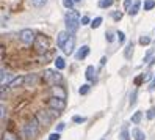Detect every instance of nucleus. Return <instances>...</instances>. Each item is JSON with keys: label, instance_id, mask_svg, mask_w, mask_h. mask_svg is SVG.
I'll use <instances>...</instances> for the list:
<instances>
[{"label": "nucleus", "instance_id": "nucleus-1", "mask_svg": "<svg viewBox=\"0 0 155 140\" xmlns=\"http://www.w3.org/2000/svg\"><path fill=\"white\" fill-rule=\"evenodd\" d=\"M64 22H66V30H68L71 35H74L77 30H79V25H80L79 11H75V10L68 11V14H66V17H64Z\"/></svg>", "mask_w": 155, "mask_h": 140}, {"label": "nucleus", "instance_id": "nucleus-2", "mask_svg": "<svg viewBox=\"0 0 155 140\" xmlns=\"http://www.w3.org/2000/svg\"><path fill=\"white\" fill-rule=\"evenodd\" d=\"M34 46V50H36L38 54H41V55H44V54H47L50 50V40L49 36H45V35H38L36 40L33 42Z\"/></svg>", "mask_w": 155, "mask_h": 140}, {"label": "nucleus", "instance_id": "nucleus-3", "mask_svg": "<svg viewBox=\"0 0 155 140\" xmlns=\"http://www.w3.org/2000/svg\"><path fill=\"white\" fill-rule=\"evenodd\" d=\"M38 132H39V121H38L36 116H34V118H32L24 126V135L27 139H34L38 135Z\"/></svg>", "mask_w": 155, "mask_h": 140}, {"label": "nucleus", "instance_id": "nucleus-4", "mask_svg": "<svg viewBox=\"0 0 155 140\" xmlns=\"http://www.w3.org/2000/svg\"><path fill=\"white\" fill-rule=\"evenodd\" d=\"M61 74L56 71H52V69H47V71H44V76H42V80H44L47 85H56L61 82Z\"/></svg>", "mask_w": 155, "mask_h": 140}, {"label": "nucleus", "instance_id": "nucleus-5", "mask_svg": "<svg viewBox=\"0 0 155 140\" xmlns=\"http://www.w3.org/2000/svg\"><path fill=\"white\" fill-rule=\"evenodd\" d=\"M19 38H21V41L25 42V44H32V42H34V40H36L34 32L32 29H24L21 33H19Z\"/></svg>", "mask_w": 155, "mask_h": 140}, {"label": "nucleus", "instance_id": "nucleus-6", "mask_svg": "<svg viewBox=\"0 0 155 140\" xmlns=\"http://www.w3.org/2000/svg\"><path fill=\"white\" fill-rule=\"evenodd\" d=\"M52 116L49 112H44V110H39L36 112V120L39 121V124H42V126H50V123H52Z\"/></svg>", "mask_w": 155, "mask_h": 140}, {"label": "nucleus", "instance_id": "nucleus-7", "mask_svg": "<svg viewBox=\"0 0 155 140\" xmlns=\"http://www.w3.org/2000/svg\"><path fill=\"white\" fill-rule=\"evenodd\" d=\"M49 107L55 109V110H63L66 107V101L63 98H58V96H52V98L49 99Z\"/></svg>", "mask_w": 155, "mask_h": 140}, {"label": "nucleus", "instance_id": "nucleus-8", "mask_svg": "<svg viewBox=\"0 0 155 140\" xmlns=\"http://www.w3.org/2000/svg\"><path fill=\"white\" fill-rule=\"evenodd\" d=\"M69 36H71V33L66 30V32H60L58 33V38H56V44H58V47L60 49H63L64 47V44L68 42V40H69Z\"/></svg>", "mask_w": 155, "mask_h": 140}, {"label": "nucleus", "instance_id": "nucleus-9", "mask_svg": "<svg viewBox=\"0 0 155 140\" xmlns=\"http://www.w3.org/2000/svg\"><path fill=\"white\" fill-rule=\"evenodd\" d=\"M74 46H75V38L72 36H69V40H68V42L64 44V47H63V52L66 54V55H72L74 54Z\"/></svg>", "mask_w": 155, "mask_h": 140}, {"label": "nucleus", "instance_id": "nucleus-10", "mask_svg": "<svg viewBox=\"0 0 155 140\" xmlns=\"http://www.w3.org/2000/svg\"><path fill=\"white\" fill-rule=\"evenodd\" d=\"M88 54H90V46H82V47L77 50L75 58H77V60H83V58L88 57Z\"/></svg>", "mask_w": 155, "mask_h": 140}, {"label": "nucleus", "instance_id": "nucleus-11", "mask_svg": "<svg viewBox=\"0 0 155 140\" xmlns=\"http://www.w3.org/2000/svg\"><path fill=\"white\" fill-rule=\"evenodd\" d=\"M52 93H53V96H58V98L66 99V91H64L63 87H56V85H53V87H52Z\"/></svg>", "mask_w": 155, "mask_h": 140}, {"label": "nucleus", "instance_id": "nucleus-12", "mask_svg": "<svg viewBox=\"0 0 155 140\" xmlns=\"http://www.w3.org/2000/svg\"><path fill=\"white\" fill-rule=\"evenodd\" d=\"M24 82H25V77L19 76V77H16V79L11 80V82L8 84V87H11V88H17V87H21V85H24Z\"/></svg>", "mask_w": 155, "mask_h": 140}, {"label": "nucleus", "instance_id": "nucleus-13", "mask_svg": "<svg viewBox=\"0 0 155 140\" xmlns=\"http://www.w3.org/2000/svg\"><path fill=\"white\" fill-rule=\"evenodd\" d=\"M96 72H97V71H96V68L92 65L88 66V68H86V79L91 80V82H92V80H96Z\"/></svg>", "mask_w": 155, "mask_h": 140}, {"label": "nucleus", "instance_id": "nucleus-14", "mask_svg": "<svg viewBox=\"0 0 155 140\" xmlns=\"http://www.w3.org/2000/svg\"><path fill=\"white\" fill-rule=\"evenodd\" d=\"M139 6H141V2H139V0H135L133 5L129 8V14H130V16H135V14L138 13V11H139Z\"/></svg>", "mask_w": 155, "mask_h": 140}, {"label": "nucleus", "instance_id": "nucleus-15", "mask_svg": "<svg viewBox=\"0 0 155 140\" xmlns=\"http://www.w3.org/2000/svg\"><path fill=\"white\" fill-rule=\"evenodd\" d=\"M132 135L135 137V140H144V132H143L141 129H138V127H135L133 131H132Z\"/></svg>", "mask_w": 155, "mask_h": 140}, {"label": "nucleus", "instance_id": "nucleus-16", "mask_svg": "<svg viewBox=\"0 0 155 140\" xmlns=\"http://www.w3.org/2000/svg\"><path fill=\"white\" fill-rule=\"evenodd\" d=\"M132 54H133V42H129V44H127V47H125V50H124V57H125L127 60H130Z\"/></svg>", "mask_w": 155, "mask_h": 140}, {"label": "nucleus", "instance_id": "nucleus-17", "mask_svg": "<svg viewBox=\"0 0 155 140\" xmlns=\"http://www.w3.org/2000/svg\"><path fill=\"white\" fill-rule=\"evenodd\" d=\"M36 79H38L36 74H30V76H27V77H25L24 85H25V87H30V85H33L34 82H36Z\"/></svg>", "mask_w": 155, "mask_h": 140}, {"label": "nucleus", "instance_id": "nucleus-18", "mask_svg": "<svg viewBox=\"0 0 155 140\" xmlns=\"http://www.w3.org/2000/svg\"><path fill=\"white\" fill-rule=\"evenodd\" d=\"M55 66H56V69H64V66H66L64 58L63 57H56L55 58Z\"/></svg>", "mask_w": 155, "mask_h": 140}, {"label": "nucleus", "instance_id": "nucleus-19", "mask_svg": "<svg viewBox=\"0 0 155 140\" xmlns=\"http://www.w3.org/2000/svg\"><path fill=\"white\" fill-rule=\"evenodd\" d=\"M141 116H143V112H135L133 116H132V123L133 124H138L141 121Z\"/></svg>", "mask_w": 155, "mask_h": 140}, {"label": "nucleus", "instance_id": "nucleus-20", "mask_svg": "<svg viewBox=\"0 0 155 140\" xmlns=\"http://www.w3.org/2000/svg\"><path fill=\"white\" fill-rule=\"evenodd\" d=\"M2 140H17V137L13 134V132H3V135H2Z\"/></svg>", "mask_w": 155, "mask_h": 140}, {"label": "nucleus", "instance_id": "nucleus-21", "mask_svg": "<svg viewBox=\"0 0 155 140\" xmlns=\"http://www.w3.org/2000/svg\"><path fill=\"white\" fill-rule=\"evenodd\" d=\"M113 5V0H100L99 2V8H108Z\"/></svg>", "mask_w": 155, "mask_h": 140}, {"label": "nucleus", "instance_id": "nucleus-22", "mask_svg": "<svg viewBox=\"0 0 155 140\" xmlns=\"http://www.w3.org/2000/svg\"><path fill=\"white\" fill-rule=\"evenodd\" d=\"M33 6H36V8H42V6L47 3V0H32Z\"/></svg>", "mask_w": 155, "mask_h": 140}, {"label": "nucleus", "instance_id": "nucleus-23", "mask_svg": "<svg viewBox=\"0 0 155 140\" xmlns=\"http://www.w3.org/2000/svg\"><path fill=\"white\" fill-rule=\"evenodd\" d=\"M90 85L88 84H85V85H82V87H80V90H79V93L80 95H88V93H90Z\"/></svg>", "mask_w": 155, "mask_h": 140}, {"label": "nucleus", "instance_id": "nucleus-24", "mask_svg": "<svg viewBox=\"0 0 155 140\" xmlns=\"http://www.w3.org/2000/svg\"><path fill=\"white\" fill-rule=\"evenodd\" d=\"M154 6H155V2H154V0H146V2H144V10H146V11L152 10Z\"/></svg>", "mask_w": 155, "mask_h": 140}, {"label": "nucleus", "instance_id": "nucleus-25", "mask_svg": "<svg viewBox=\"0 0 155 140\" xmlns=\"http://www.w3.org/2000/svg\"><path fill=\"white\" fill-rule=\"evenodd\" d=\"M100 24H102V17H96L94 21L91 22V27L92 29H97V27H100Z\"/></svg>", "mask_w": 155, "mask_h": 140}, {"label": "nucleus", "instance_id": "nucleus-26", "mask_svg": "<svg viewBox=\"0 0 155 140\" xmlns=\"http://www.w3.org/2000/svg\"><path fill=\"white\" fill-rule=\"evenodd\" d=\"M139 44H141V46L150 44V38L149 36H141V38H139Z\"/></svg>", "mask_w": 155, "mask_h": 140}, {"label": "nucleus", "instance_id": "nucleus-27", "mask_svg": "<svg viewBox=\"0 0 155 140\" xmlns=\"http://www.w3.org/2000/svg\"><path fill=\"white\" fill-rule=\"evenodd\" d=\"M72 121H74V123H85V121H86V118H85V116H79V115H75V116L72 118Z\"/></svg>", "mask_w": 155, "mask_h": 140}, {"label": "nucleus", "instance_id": "nucleus-28", "mask_svg": "<svg viewBox=\"0 0 155 140\" xmlns=\"http://www.w3.org/2000/svg\"><path fill=\"white\" fill-rule=\"evenodd\" d=\"M63 5H64L68 10H72V6H74V0H63Z\"/></svg>", "mask_w": 155, "mask_h": 140}, {"label": "nucleus", "instance_id": "nucleus-29", "mask_svg": "<svg viewBox=\"0 0 155 140\" xmlns=\"http://www.w3.org/2000/svg\"><path fill=\"white\" fill-rule=\"evenodd\" d=\"M147 118H149V120H154V118H155V109H154V107L147 110Z\"/></svg>", "mask_w": 155, "mask_h": 140}, {"label": "nucleus", "instance_id": "nucleus-30", "mask_svg": "<svg viewBox=\"0 0 155 140\" xmlns=\"http://www.w3.org/2000/svg\"><path fill=\"white\" fill-rule=\"evenodd\" d=\"M49 140H60V132H53V134L49 135Z\"/></svg>", "mask_w": 155, "mask_h": 140}, {"label": "nucleus", "instance_id": "nucleus-31", "mask_svg": "<svg viewBox=\"0 0 155 140\" xmlns=\"http://www.w3.org/2000/svg\"><path fill=\"white\" fill-rule=\"evenodd\" d=\"M116 36H118L119 42H124V41H125V35H124V32H118V33H116Z\"/></svg>", "mask_w": 155, "mask_h": 140}, {"label": "nucleus", "instance_id": "nucleus-32", "mask_svg": "<svg viewBox=\"0 0 155 140\" xmlns=\"http://www.w3.org/2000/svg\"><path fill=\"white\" fill-rule=\"evenodd\" d=\"M130 137H129V132H127V129H122V132H121V140H129Z\"/></svg>", "mask_w": 155, "mask_h": 140}, {"label": "nucleus", "instance_id": "nucleus-33", "mask_svg": "<svg viewBox=\"0 0 155 140\" xmlns=\"http://www.w3.org/2000/svg\"><path fill=\"white\" fill-rule=\"evenodd\" d=\"M135 102H136V91H133L130 96V106H135Z\"/></svg>", "mask_w": 155, "mask_h": 140}, {"label": "nucleus", "instance_id": "nucleus-34", "mask_svg": "<svg viewBox=\"0 0 155 140\" xmlns=\"http://www.w3.org/2000/svg\"><path fill=\"white\" fill-rule=\"evenodd\" d=\"M80 24H82V25H88V24H90V17H88V16H83L82 19H80Z\"/></svg>", "mask_w": 155, "mask_h": 140}, {"label": "nucleus", "instance_id": "nucleus-35", "mask_svg": "<svg viewBox=\"0 0 155 140\" xmlns=\"http://www.w3.org/2000/svg\"><path fill=\"white\" fill-rule=\"evenodd\" d=\"M105 36H107V41H108V42H113V40H114V33L108 32V33L105 35Z\"/></svg>", "mask_w": 155, "mask_h": 140}, {"label": "nucleus", "instance_id": "nucleus-36", "mask_svg": "<svg viewBox=\"0 0 155 140\" xmlns=\"http://www.w3.org/2000/svg\"><path fill=\"white\" fill-rule=\"evenodd\" d=\"M143 80H144V74H141V76H138L136 79H135V85H139L143 82Z\"/></svg>", "mask_w": 155, "mask_h": 140}, {"label": "nucleus", "instance_id": "nucleus-37", "mask_svg": "<svg viewBox=\"0 0 155 140\" xmlns=\"http://www.w3.org/2000/svg\"><path fill=\"white\" fill-rule=\"evenodd\" d=\"M114 21H121V19H122V13H114Z\"/></svg>", "mask_w": 155, "mask_h": 140}, {"label": "nucleus", "instance_id": "nucleus-38", "mask_svg": "<svg viewBox=\"0 0 155 140\" xmlns=\"http://www.w3.org/2000/svg\"><path fill=\"white\" fill-rule=\"evenodd\" d=\"M149 90H150V91H154V90H155V77H154V80H152V84H150V87H149Z\"/></svg>", "mask_w": 155, "mask_h": 140}, {"label": "nucleus", "instance_id": "nucleus-39", "mask_svg": "<svg viewBox=\"0 0 155 140\" xmlns=\"http://www.w3.org/2000/svg\"><path fill=\"white\" fill-rule=\"evenodd\" d=\"M63 129H64V123H60V124H58V127H56V131L60 132V131H63Z\"/></svg>", "mask_w": 155, "mask_h": 140}, {"label": "nucleus", "instance_id": "nucleus-40", "mask_svg": "<svg viewBox=\"0 0 155 140\" xmlns=\"http://www.w3.org/2000/svg\"><path fill=\"white\" fill-rule=\"evenodd\" d=\"M150 55H152V49H150L149 52H147V55L144 57V61H147V60H149V57H150Z\"/></svg>", "mask_w": 155, "mask_h": 140}, {"label": "nucleus", "instance_id": "nucleus-41", "mask_svg": "<svg viewBox=\"0 0 155 140\" xmlns=\"http://www.w3.org/2000/svg\"><path fill=\"white\" fill-rule=\"evenodd\" d=\"M105 63H107V57H102V60H100V65H102V66H103V65H105Z\"/></svg>", "mask_w": 155, "mask_h": 140}, {"label": "nucleus", "instance_id": "nucleus-42", "mask_svg": "<svg viewBox=\"0 0 155 140\" xmlns=\"http://www.w3.org/2000/svg\"><path fill=\"white\" fill-rule=\"evenodd\" d=\"M5 118V106H2V120Z\"/></svg>", "mask_w": 155, "mask_h": 140}, {"label": "nucleus", "instance_id": "nucleus-43", "mask_svg": "<svg viewBox=\"0 0 155 140\" xmlns=\"http://www.w3.org/2000/svg\"><path fill=\"white\" fill-rule=\"evenodd\" d=\"M125 8H127V10L130 8V0H125Z\"/></svg>", "mask_w": 155, "mask_h": 140}, {"label": "nucleus", "instance_id": "nucleus-44", "mask_svg": "<svg viewBox=\"0 0 155 140\" xmlns=\"http://www.w3.org/2000/svg\"><path fill=\"white\" fill-rule=\"evenodd\" d=\"M74 2H82V0H74Z\"/></svg>", "mask_w": 155, "mask_h": 140}]
</instances>
